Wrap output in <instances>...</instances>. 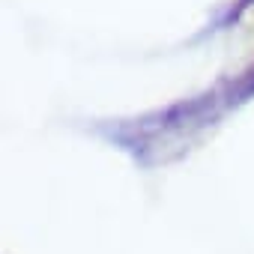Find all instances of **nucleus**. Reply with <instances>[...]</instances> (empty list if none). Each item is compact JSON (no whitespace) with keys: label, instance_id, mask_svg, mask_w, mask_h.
<instances>
[{"label":"nucleus","instance_id":"f03ea898","mask_svg":"<svg viewBox=\"0 0 254 254\" xmlns=\"http://www.w3.org/2000/svg\"><path fill=\"white\" fill-rule=\"evenodd\" d=\"M248 3H251V0H242V6H248Z\"/></svg>","mask_w":254,"mask_h":254},{"label":"nucleus","instance_id":"f257e3e1","mask_svg":"<svg viewBox=\"0 0 254 254\" xmlns=\"http://www.w3.org/2000/svg\"><path fill=\"white\" fill-rule=\"evenodd\" d=\"M251 96H254V72H245V75H239V78L230 84L227 102L233 105V102H245V99H251Z\"/></svg>","mask_w":254,"mask_h":254}]
</instances>
